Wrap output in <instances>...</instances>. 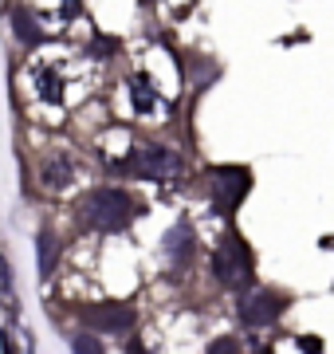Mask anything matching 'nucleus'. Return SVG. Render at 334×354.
<instances>
[{
	"instance_id": "4468645a",
	"label": "nucleus",
	"mask_w": 334,
	"mask_h": 354,
	"mask_svg": "<svg viewBox=\"0 0 334 354\" xmlns=\"http://www.w3.org/2000/svg\"><path fill=\"white\" fill-rule=\"evenodd\" d=\"M8 288H12V276H8V264L0 260V291H8Z\"/></svg>"
},
{
	"instance_id": "f03ea898",
	"label": "nucleus",
	"mask_w": 334,
	"mask_h": 354,
	"mask_svg": "<svg viewBox=\"0 0 334 354\" xmlns=\"http://www.w3.org/2000/svg\"><path fill=\"white\" fill-rule=\"evenodd\" d=\"M83 209H87V225L90 228H103V232H118V228H126L130 216H134V201H130L122 189H95Z\"/></svg>"
},
{
	"instance_id": "9b49d317",
	"label": "nucleus",
	"mask_w": 334,
	"mask_h": 354,
	"mask_svg": "<svg viewBox=\"0 0 334 354\" xmlns=\"http://www.w3.org/2000/svg\"><path fill=\"white\" fill-rule=\"evenodd\" d=\"M36 248H39V276H52V268H55V236H39L36 241Z\"/></svg>"
},
{
	"instance_id": "6e6552de",
	"label": "nucleus",
	"mask_w": 334,
	"mask_h": 354,
	"mask_svg": "<svg viewBox=\"0 0 334 354\" xmlns=\"http://www.w3.org/2000/svg\"><path fill=\"white\" fill-rule=\"evenodd\" d=\"M130 106H134V114H146V118H166V111H169V102L150 87V79H141V75L130 79Z\"/></svg>"
},
{
	"instance_id": "1a4fd4ad",
	"label": "nucleus",
	"mask_w": 334,
	"mask_h": 354,
	"mask_svg": "<svg viewBox=\"0 0 334 354\" xmlns=\"http://www.w3.org/2000/svg\"><path fill=\"white\" fill-rule=\"evenodd\" d=\"M79 181V165L67 158V153H59V158H48L43 162V189H52V193H63L71 189Z\"/></svg>"
},
{
	"instance_id": "423d86ee",
	"label": "nucleus",
	"mask_w": 334,
	"mask_h": 354,
	"mask_svg": "<svg viewBox=\"0 0 334 354\" xmlns=\"http://www.w3.org/2000/svg\"><path fill=\"white\" fill-rule=\"evenodd\" d=\"M213 193H217V205L224 213H232L240 197L248 193V174L244 169H213Z\"/></svg>"
},
{
	"instance_id": "20e7f679",
	"label": "nucleus",
	"mask_w": 334,
	"mask_h": 354,
	"mask_svg": "<svg viewBox=\"0 0 334 354\" xmlns=\"http://www.w3.org/2000/svg\"><path fill=\"white\" fill-rule=\"evenodd\" d=\"M130 169L150 181H177L181 177V158L166 146H141L130 153Z\"/></svg>"
},
{
	"instance_id": "0eeeda50",
	"label": "nucleus",
	"mask_w": 334,
	"mask_h": 354,
	"mask_svg": "<svg viewBox=\"0 0 334 354\" xmlns=\"http://www.w3.org/2000/svg\"><path fill=\"white\" fill-rule=\"evenodd\" d=\"M83 319H87L90 327L118 335V330H126L130 323H134V307H130V304H99V307H87Z\"/></svg>"
},
{
	"instance_id": "7ed1b4c3",
	"label": "nucleus",
	"mask_w": 334,
	"mask_h": 354,
	"mask_svg": "<svg viewBox=\"0 0 334 354\" xmlns=\"http://www.w3.org/2000/svg\"><path fill=\"white\" fill-rule=\"evenodd\" d=\"M213 272H217V279L224 283V288H248V279H252V256H248L244 241H236V236H228V241L217 248V256H213Z\"/></svg>"
},
{
	"instance_id": "39448f33",
	"label": "nucleus",
	"mask_w": 334,
	"mask_h": 354,
	"mask_svg": "<svg viewBox=\"0 0 334 354\" xmlns=\"http://www.w3.org/2000/svg\"><path fill=\"white\" fill-rule=\"evenodd\" d=\"M279 311H283V304H279V295H271V291H248L240 299V319L248 327H268L271 319H279Z\"/></svg>"
},
{
	"instance_id": "9d476101",
	"label": "nucleus",
	"mask_w": 334,
	"mask_h": 354,
	"mask_svg": "<svg viewBox=\"0 0 334 354\" xmlns=\"http://www.w3.org/2000/svg\"><path fill=\"white\" fill-rule=\"evenodd\" d=\"M189 252H193V241H189V232L185 228H173L166 241V256L173 268H185V260H189Z\"/></svg>"
},
{
	"instance_id": "ddd939ff",
	"label": "nucleus",
	"mask_w": 334,
	"mask_h": 354,
	"mask_svg": "<svg viewBox=\"0 0 334 354\" xmlns=\"http://www.w3.org/2000/svg\"><path fill=\"white\" fill-rule=\"evenodd\" d=\"M75 351H83V354H95V351H99V342H95V339H87V335H79V339H75Z\"/></svg>"
},
{
	"instance_id": "f257e3e1",
	"label": "nucleus",
	"mask_w": 334,
	"mask_h": 354,
	"mask_svg": "<svg viewBox=\"0 0 334 354\" xmlns=\"http://www.w3.org/2000/svg\"><path fill=\"white\" fill-rule=\"evenodd\" d=\"M24 79H28L32 99L43 102V106H63V102L79 99L75 91H71V67L55 64V59H32Z\"/></svg>"
},
{
	"instance_id": "f8f14e48",
	"label": "nucleus",
	"mask_w": 334,
	"mask_h": 354,
	"mask_svg": "<svg viewBox=\"0 0 334 354\" xmlns=\"http://www.w3.org/2000/svg\"><path fill=\"white\" fill-rule=\"evenodd\" d=\"M12 24H16V32H20V39H24V44H36V39H39V28L32 24V16H28V12H16Z\"/></svg>"
}]
</instances>
